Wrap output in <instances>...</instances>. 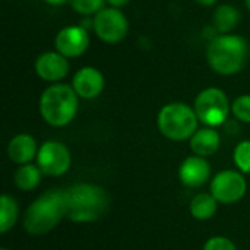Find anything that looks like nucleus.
<instances>
[{
    "instance_id": "3",
    "label": "nucleus",
    "mask_w": 250,
    "mask_h": 250,
    "mask_svg": "<svg viewBox=\"0 0 250 250\" xmlns=\"http://www.w3.org/2000/svg\"><path fill=\"white\" fill-rule=\"evenodd\" d=\"M67 215L72 223H94L103 218L110 208L107 190L92 183H78L66 189Z\"/></svg>"
},
{
    "instance_id": "17",
    "label": "nucleus",
    "mask_w": 250,
    "mask_h": 250,
    "mask_svg": "<svg viewBox=\"0 0 250 250\" xmlns=\"http://www.w3.org/2000/svg\"><path fill=\"white\" fill-rule=\"evenodd\" d=\"M218 201L211 193H198L190 201V214L195 220L207 221L211 220L217 212Z\"/></svg>"
},
{
    "instance_id": "24",
    "label": "nucleus",
    "mask_w": 250,
    "mask_h": 250,
    "mask_svg": "<svg viewBox=\"0 0 250 250\" xmlns=\"http://www.w3.org/2000/svg\"><path fill=\"white\" fill-rule=\"evenodd\" d=\"M130 0H107V3L110 4V7H116V9H122L125 7Z\"/></svg>"
},
{
    "instance_id": "16",
    "label": "nucleus",
    "mask_w": 250,
    "mask_h": 250,
    "mask_svg": "<svg viewBox=\"0 0 250 250\" xmlns=\"http://www.w3.org/2000/svg\"><path fill=\"white\" fill-rule=\"evenodd\" d=\"M240 21V10L233 4H220L212 13V26L218 34H231Z\"/></svg>"
},
{
    "instance_id": "20",
    "label": "nucleus",
    "mask_w": 250,
    "mask_h": 250,
    "mask_svg": "<svg viewBox=\"0 0 250 250\" xmlns=\"http://www.w3.org/2000/svg\"><path fill=\"white\" fill-rule=\"evenodd\" d=\"M105 3L107 0H70L72 9L78 15H82L85 18H94L100 10L105 7Z\"/></svg>"
},
{
    "instance_id": "1",
    "label": "nucleus",
    "mask_w": 250,
    "mask_h": 250,
    "mask_svg": "<svg viewBox=\"0 0 250 250\" xmlns=\"http://www.w3.org/2000/svg\"><path fill=\"white\" fill-rule=\"evenodd\" d=\"M67 215L66 190L51 189L40 195L25 211L23 229L31 236H42L54 230Z\"/></svg>"
},
{
    "instance_id": "25",
    "label": "nucleus",
    "mask_w": 250,
    "mask_h": 250,
    "mask_svg": "<svg viewBox=\"0 0 250 250\" xmlns=\"http://www.w3.org/2000/svg\"><path fill=\"white\" fill-rule=\"evenodd\" d=\"M42 1L50 6H62L64 3H70V0H42Z\"/></svg>"
},
{
    "instance_id": "11",
    "label": "nucleus",
    "mask_w": 250,
    "mask_h": 250,
    "mask_svg": "<svg viewBox=\"0 0 250 250\" xmlns=\"http://www.w3.org/2000/svg\"><path fill=\"white\" fill-rule=\"evenodd\" d=\"M34 69L40 79L50 83H59L62 79L67 76L70 66H69V59H66L64 56H62L54 50V51L41 53L35 59Z\"/></svg>"
},
{
    "instance_id": "27",
    "label": "nucleus",
    "mask_w": 250,
    "mask_h": 250,
    "mask_svg": "<svg viewBox=\"0 0 250 250\" xmlns=\"http://www.w3.org/2000/svg\"><path fill=\"white\" fill-rule=\"evenodd\" d=\"M245 6H246V9L250 12V0H245Z\"/></svg>"
},
{
    "instance_id": "7",
    "label": "nucleus",
    "mask_w": 250,
    "mask_h": 250,
    "mask_svg": "<svg viewBox=\"0 0 250 250\" xmlns=\"http://www.w3.org/2000/svg\"><path fill=\"white\" fill-rule=\"evenodd\" d=\"M92 29L103 42L117 44L126 38L129 32V21L120 9L108 6L92 18Z\"/></svg>"
},
{
    "instance_id": "23",
    "label": "nucleus",
    "mask_w": 250,
    "mask_h": 250,
    "mask_svg": "<svg viewBox=\"0 0 250 250\" xmlns=\"http://www.w3.org/2000/svg\"><path fill=\"white\" fill-rule=\"evenodd\" d=\"M204 250H237V248L230 239L223 236H215L207 240V243L204 245Z\"/></svg>"
},
{
    "instance_id": "14",
    "label": "nucleus",
    "mask_w": 250,
    "mask_h": 250,
    "mask_svg": "<svg viewBox=\"0 0 250 250\" xmlns=\"http://www.w3.org/2000/svg\"><path fill=\"white\" fill-rule=\"evenodd\" d=\"M38 149L40 148L37 146V141L34 136L28 133H19L10 139L7 145V155L15 164L23 166L37 158Z\"/></svg>"
},
{
    "instance_id": "10",
    "label": "nucleus",
    "mask_w": 250,
    "mask_h": 250,
    "mask_svg": "<svg viewBox=\"0 0 250 250\" xmlns=\"http://www.w3.org/2000/svg\"><path fill=\"white\" fill-rule=\"evenodd\" d=\"M89 42L91 38L85 26L69 25L57 32L54 38V50L66 59H78L88 50Z\"/></svg>"
},
{
    "instance_id": "6",
    "label": "nucleus",
    "mask_w": 250,
    "mask_h": 250,
    "mask_svg": "<svg viewBox=\"0 0 250 250\" xmlns=\"http://www.w3.org/2000/svg\"><path fill=\"white\" fill-rule=\"evenodd\" d=\"M193 110L198 116L199 123L207 127L221 126L231 111V105L227 94L215 86L202 89L193 103Z\"/></svg>"
},
{
    "instance_id": "13",
    "label": "nucleus",
    "mask_w": 250,
    "mask_h": 250,
    "mask_svg": "<svg viewBox=\"0 0 250 250\" xmlns=\"http://www.w3.org/2000/svg\"><path fill=\"white\" fill-rule=\"evenodd\" d=\"M180 182L192 189L204 186L211 177V166L204 157H188L179 168Z\"/></svg>"
},
{
    "instance_id": "12",
    "label": "nucleus",
    "mask_w": 250,
    "mask_h": 250,
    "mask_svg": "<svg viewBox=\"0 0 250 250\" xmlns=\"http://www.w3.org/2000/svg\"><path fill=\"white\" fill-rule=\"evenodd\" d=\"M72 86L79 98L94 100L104 91L105 79L103 72L97 67L85 66L73 75Z\"/></svg>"
},
{
    "instance_id": "18",
    "label": "nucleus",
    "mask_w": 250,
    "mask_h": 250,
    "mask_svg": "<svg viewBox=\"0 0 250 250\" xmlns=\"http://www.w3.org/2000/svg\"><path fill=\"white\" fill-rule=\"evenodd\" d=\"M42 171L40 170L38 166H32V164H23L21 166L13 176L15 185L18 189L23 190V192H31L35 188H38V185L41 183V177H42Z\"/></svg>"
},
{
    "instance_id": "2",
    "label": "nucleus",
    "mask_w": 250,
    "mask_h": 250,
    "mask_svg": "<svg viewBox=\"0 0 250 250\" xmlns=\"http://www.w3.org/2000/svg\"><path fill=\"white\" fill-rule=\"evenodd\" d=\"M205 57L212 72L231 76L245 69L249 57V44L242 35L220 34L208 42Z\"/></svg>"
},
{
    "instance_id": "8",
    "label": "nucleus",
    "mask_w": 250,
    "mask_h": 250,
    "mask_svg": "<svg viewBox=\"0 0 250 250\" xmlns=\"http://www.w3.org/2000/svg\"><path fill=\"white\" fill-rule=\"evenodd\" d=\"M72 164L69 148L57 141L44 142L37 154V166L44 176L59 177L67 173Z\"/></svg>"
},
{
    "instance_id": "19",
    "label": "nucleus",
    "mask_w": 250,
    "mask_h": 250,
    "mask_svg": "<svg viewBox=\"0 0 250 250\" xmlns=\"http://www.w3.org/2000/svg\"><path fill=\"white\" fill-rule=\"evenodd\" d=\"M19 217V207L15 198L7 193L0 196V233L6 234L13 229Z\"/></svg>"
},
{
    "instance_id": "9",
    "label": "nucleus",
    "mask_w": 250,
    "mask_h": 250,
    "mask_svg": "<svg viewBox=\"0 0 250 250\" xmlns=\"http://www.w3.org/2000/svg\"><path fill=\"white\" fill-rule=\"evenodd\" d=\"M248 190V183L242 173L234 170H224L215 174L211 182V195L220 204L239 202Z\"/></svg>"
},
{
    "instance_id": "28",
    "label": "nucleus",
    "mask_w": 250,
    "mask_h": 250,
    "mask_svg": "<svg viewBox=\"0 0 250 250\" xmlns=\"http://www.w3.org/2000/svg\"><path fill=\"white\" fill-rule=\"evenodd\" d=\"M0 250H9V249H6V248H1V249Z\"/></svg>"
},
{
    "instance_id": "22",
    "label": "nucleus",
    "mask_w": 250,
    "mask_h": 250,
    "mask_svg": "<svg viewBox=\"0 0 250 250\" xmlns=\"http://www.w3.org/2000/svg\"><path fill=\"white\" fill-rule=\"evenodd\" d=\"M233 116L243 123H250V94L237 97L231 104Z\"/></svg>"
},
{
    "instance_id": "21",
    "label": "nucleus",
    "mask_w": 250,
    "mask_h": 250,
    "mask_svg": "<svg viewBox=\"0 0 250 250\" xmlns=\"http://www.w3.org/2000/svg\"><path fill=\"white\" fill-rule=\"evenodd\" d=\"M233 160L242 173H250V141H243L234 148Z\"/></svg>"
},
{
    "instance_id": "15",
    "label": "nucleus",
    "mask_w": 250,
    "mask_h": 250,
    "mask_svg": "<svg viewBox=\"0 0 250 250\" xmlns=\"http://www.w3.org/2000/svg\"><path fill=\"white\" fill-rule=\"evenodd\" d=\"M221 136L214 127H202L190 138V149L198 157H211L220 148Z\"/></svg>"
},
{
    "instance_id": "26",
    "label": "nucleus",
    "mask_w": 250,
    "mask_h": 250,
    "mask_svg": "<svg viewBox=\"0 0 250 250\" xmlns=\"http://www.w3.org/2000/svg\"><path fill=\"white\" fill-rule=\"evenodd\" d=\"M196 3H199L201 6H205V7H211L214 6L218 0H195Z\"/></svg>"
},
{
    "instance_id": "5",
    "label": "nucleus",
    "mask_w": 250,
    "mask_h": 250,
    "mask_svg": "<svg viewBox=\"0 0 250 250\" xmlns=\"http://www.w3.org/2000/svg\"><path fill=\"white\" fill-rule=\"evenodd\" d=\"M198 125L199 120L193 107L185 103H170L157 116V126L161 135L176 142L190 139L198 130Z\"/></svg>"
},
{
    "instance_id": "4",
    "label": "nucleus",
    "mask_w": 250,
    "mask_h": 250,
    "mask_svg": "<svg viewBox=\"0 0 250 250\" xmlns=\"http://www.w3.org/2000/svg\"><path fill=\"white\" fill-rule=\"evenodd\" d=\"M78 108L79 97L73 86L67 83H53L40 97V114L53 127L67 126L75 119Z\"/></svg>"
}]
</instances>
